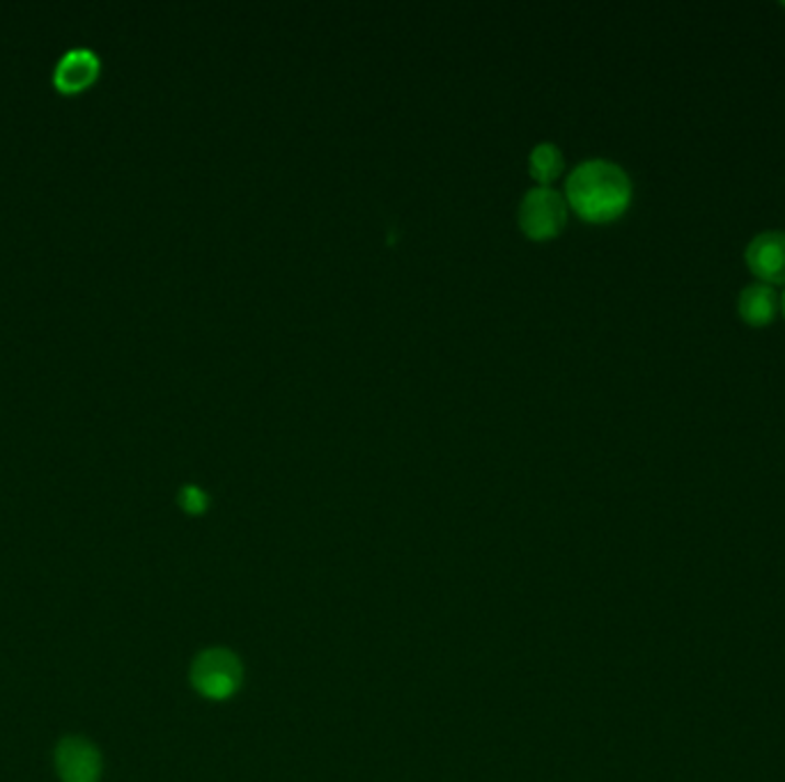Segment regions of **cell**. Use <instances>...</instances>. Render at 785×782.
<instances>
[{"mask_svg":"<svg viewBox=\"0 0 785 782\" xmlns=\"http://www.w3.org/2000/svg\"><path fill=\"white\" fill-rule=\"evenodd\" d=\"M528 165H531V173L543 182H551L562 168V154L560 150L556 148L554 142H539L533 148L531 157H528Z\"/></svg>","mask_w":785,"mask_h":782,"instance_id":"obj_8","label":"cell"},{"mask_svg":"<svg viewBox=\"0 0 785 782\" xmlns=\"http://www.w3.org/2000/svg\"><path fill=\"white\" fill-rule=\"evenodd\" d=\"M781 312H783V317H785V291L781 295Z\"/></svg>","mask_w":785,"mask_h":782,"instance_id":"obj_10","label":"cell"},{"mask_svg":"<svg viewBox=\"0 0 785 782\" xmlns=\"http://www.w3.org/2000/svg\"><path fill=\"white\" fill-rule=\"evenodd\" d=\"M738 310L744 324L755 329L767 326L776 320V312L781 310V297L776 295V289L772 285L753 283L742 289Z\"/></svg>","mask_w":785,"mask_h":782,"instance_id":"obj_6","label":"cell"},{"mask_svg":"<svg viewBox=\"0 0 785 782\" xmlns=\"http://www.w3.org/2000/svg\"><path fill=\"white\" fill-rule=\"evenodd\" d=\"M191 681L201 695L209 700H228L241 683L239 658L228 649H207L195 658Z\"/></svg>","mask_w":785,"mask_h":782,"instance_id":"obj_2","label":"cell"},{"mask_svg":"<svg viewBox=\"0 0 785 782\" xmlns=\"http://www.w3.org/2000/svg\"><path fill=\"white\" fill-rule=\"evenodd\" d=\"M56 771L62 782H96L102 773V755L83 737H67L56 748Z\"/></svg>","mask_w":785,"mask_h":782,"instance_id":"obj_5","label":"cell"},{"mask_svg":"<svg viewBox=\"0 0 785 782\" xmlns=\"http://www.w3.org/2000/svg\"><path fill=\"white\" fill-rule=\"evenodd\" d=\"M749 272L765 285H785V232L767 230L755 234L744 251Z\"/></svg>","mask_w":785,"mask_h":782,"instance_id":"obj_4","label":"cell"},{"mask_svg":"<svg viewBox=\"0 0 785 782\" xmlns=\"http://www.w3.org/2000/svg\"><path fill=\"white\" fill-rule=\"evenodd\" d=\"M568 200L585 221L606 223L629 207L632 182L618 163L606 159L583 161L568 177Z\"/></svg>","mask_w":785,"mask_h":782,"instance_id":"obj_1","label":"cell"},{"mask_svg":"<svg viewBox=\"0 0 785 782\" xmlns=\"http://www.w3.org/2000/svg\"><path fill=\"white\" fill-rule=\"evenodd\" d=\"M96 71H100V62H96V56L88 48H77V51H69L56 69V85L62 92H79L83 88H88Z\"/></svg>","mask_w":785,"mask_h":782,"instance_id":"obj_7","label":"cell"},{"mask_svg":"<svg viewBox=\"0 0 785 782\" xmlns=\"http://www.w3.org/2000/svg\"><path fill=\"white\" fill-rule=\"evenodd\" d=\"M568 221V203L551 186L539 184L531 188L520 205V223L526 234L545 239L556 234Z\"/></svg>","mask_w":785,"mask_h":782,"instance_id":"obj_3","label":"cell"},{"mask_svg":"<svg viewBox=\"0 0 785 782\" xmlns=\"http://www.w3.org/2000/svg\"><path fill=\"white\" fill-rule=\"evenodd\" d=\"M180 503H182V507L186 511H191V515H201V511H205V507H207V496H205L203 488L189 484V486L182 488Z\"/></svg>","mask_w":785,"mask_h":782,"instance_id":"obj_9","label":"cell"}]
</instances>
